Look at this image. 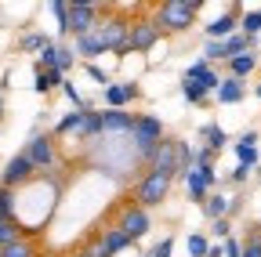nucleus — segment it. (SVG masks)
<instances>
[{
  "mask_svg": "<svg viewBox=\"0 0 261 257\" xmlns=\"http://www.w3.org/2000/svg\"><path fill=\"white\" fill-rule=\"evenodd\" d=\"M254 91H257V98H261V83H257V87H254Z\"/></svg>",
  "mask_w": 261,
  "mask_h": 257,
  "instance_id": "obj_42",
  "label": "nucleus"
},
{
  "mask_svg": "<svg viewBox=\"0 0 261 257\" xmlns=\"http://www.w3.org/2000/svg\"><path fill=\"white\" fill-rule=\"evenodd\" d=\"M120 232H123L130 243H135L138 236H145V232H149V214H145V210H138V207H130V210L123 214V221H120Z\"/></svg>",
  "mask_w": 261,
  "mask_h": 257,
  "instance_id": "obj_9",
  "label": "nucleus"
},
{
  "mask_svg": "<svg viewBox=\"0 0 261 257\" xmlns=\"http://www.w3.org/2000/svg\"><path fill=\"white\" fill-rule=\"evenodd\" d=\"M167 188H171V178H167V174L149 170V174L138 181V203H142V207H156L160 199H167Z\"/></svg>",
  "mask_w": 261,
  "mask_h": 257,
  "instance_id": "obj_3",
  "label": "nucleus"
},
{
  "mask_svg": "<svg viewBox=\"0 0 261 257\" xmlns=\"http://www.w3.org/2000/svg\"><path fill=\"white\" fill-rule=\"evenodd\" d=\"M232 210H236V199H228V196H207V203H203V214L211 221H221V217H228Z\"/></svg>",
  "mask_w": 261,
  "mask_h": 257,
  "instance_id": "obj_15",
  "label": "nucleus"
},
{
  "mask_svg": "<svg viewBox=\"0 0 261 257\" xmlns=\"http://www.w3.org/2000/svg\"><path fill=\"white\" fill-rule=\"evenodd\" d=\"M94 29V4H69V33L84 37Z\"/></svg>",
  "mask_w": 261,
  "mask_h": 257,
  "instance_id": "obj_8",
  "label": "nucleus"
},
{
  "mask_svg": "<svg viewBox=\"0 0 261 257\" xmlns=\"http://www.w3.org/2000/svg\"><path fill=\"white\" fill-rule=\"evenodd\" d=\"M200 8H203L200 0H167V4L160 8V18H163L167 29H189Z\"/></svg>",
  "mask_w": 261,
  "mask_h": 257,
  "instance_id": "obj_2",
  "label": "nucleus"
},
{
  "mask_svg": "<svg viewBox=\"0 0 261 257\" xmlns=\"http://www.w3.org/2000/svg\"><path fill=\"white\" fill-rule=\"evenodd\" d=\"M185 80H192V83H200L203 91H218V87H221V80H218V73L211 69V62H207V58H200V62H192V66L185 69Z\"/></svg>",
  "mask_w": 261,
  "mask_h": 257,
  "instance_id": "obj_5",
  "label": "nucleus"
},
{
  "mask_svg": "<svg viewBox=\"0 0 261 257\" xmlns=\"http://www.w3.org/2000/svg\"><path fill=\"white\" fill-rule=\"evenodd\" d=\"M185 246H189V257H207V253H211V243H207V236H200V232H192V236L185 239Z\"/></svg>",
  "mask_w": 261,
  "mask_h": 257,
  "instance_id": "obj_23",
  "label": "nucleus"
},
{
  "mask_svg": "<svg viewBox=\"0 0 261 257\" xmlns=\"http://www.w3.org/2000/svg\"><path fill=\"white\" fill-rule=\"evenodd\" d=\"M196 167H214V149H196Z\"/></svg>",
  "mask_w": 261,
  "mask_h": 257,
  "instance_id": "obj_35",
  "label": "nucleus"
},
{
  "mask_svg": "<svg viewBox=\"0 0 261 257\" xmlns=\"http://www.w3.org/2000/svg\"><path fill=\"white\" fill-rule=\"evenodd\" d=\"M0 109H4V105H0Z\"/></svg>",
  "mask_w": 261,
  "mask_h": 257,
  "instance_id": "obj_43",
  "label": "nucleus"
},
{
  "mask_svg": "<svg viewBox=\"0 0 261 257\" xmlns=\"http://www.w3.org/2000/svg\"><path fill=\"white\" fill-rule=\"evenodd\" d=\"M243 257H261V232L247 239V246H243Z\"/></svg>",
  "mask_w": 261,
  "mask_h": 257,
  "instance_id": "obj_36",
  "label": "nucleus"
},
{
  "mask_svg": "<svg viewBox=\"0 0 261 257\" xmlns=\"http://www.w3.org/2000/svg\"><path fill=\"white\" fill-rule=\"evenodd\" d=\"M250 44H254L250 37H243V33H232V37H228V40H225V58H228V62H232V58H240V54H247V51H250Z\"/></svg>",
  "mask_w": 261,
  "mask_h": 257,
  "instance_id": "obj_17",
  "label": "nucleus"
},
{
  "mask_svg": "<svg viewBox=\"0 0 261 257\" xmlns=\"http://www.w3.org/2000/svg\"><path fill=\"white\" fill-rule=\"evenodd\" d=\"M76 51L80 54H102L106 47H102V40H98V33L91 29V33H84V37H76Z\"/></svg>",
  "mask_w": 261,
  "mask_h": 257,
  "instance_id": "obj_20",
  "label": "nucleus"
},
{
  "mask_svg": "<svg viewBox=\"0 0 261 257\" xmlns=\"http://www.w3.org/2000/svg\"><path fill=\"white\" fill-rule=\"evenodd\" d=\"M37 170L33 167V159L25 156V152H18L11 163H8V170H4V188H11V185H22V181H29V174Z\"/></svg>",
  "mask_w": 261,
  "mask_h": 257,
  "instance_id": "obj_11",
  "label": "nucleus"
},
{
  "mask_svg": "<svg viewBox=\"0 0 261 257\" xmlns=\"http://www.w3.org/2000/svg\"><path fill=\"white\" fill-rule=\"evenodd\" d=\"M102 127H106V134H123V131H135V116L123 112V109H106V112H102Z\"/></svg>",
  "mask_w": 261,
  "mask_h": 257,
  "instance_id": "obj_13",
  "label": "nucleus"
},
{
  "mask_svg": "<svg viewBox=\"0 0 261 257\" xmlns=\"http://www.w3.org/2000/svg\"><path fill=\"white\" fill-rule=\"evenodd\" d=\"M73 62H76V51H69V47H58V73L73 69Z\"/></svg>",
  "mask_w": 261,
  "mask_h": 257,
  "instance_id": "obj_33",
  "label": "nucleus"
},
{
  "mask_svg": "<svg viewBox=\"0 0 261 257\" xmlns=\"http://www.w3.org/2000/svg\"><path fill=\"white\" fill-rule=\"evenodd\" d=\"M181 94H185V102H207L211 91H203L200 83H192V80H181Z\"/></svg>",
  "mask_w": 261,
  "mask_h": 257,
  "instance_id": "obj_27",
  "label": "nucleus"
},
{
  "mask_svg": "<svg viewBox=\"0 0 261 257\" xmlns=\"http://www.w3.org/2000/svg\"><path fill=\"white\" fill-rule=\"evenodd\" d=\"M228 69H232V76H236V80H243V76H250V73L257 69V54H254V51H247V54H240V58H232V62H228Z\"/></svg>",
  "mask_w": 261,
  "mask_h": 257,
  "instance_id": "obj_16",
  "label": "nucleus"
},
{
  "mask_svg": "<svg viewBox=\"0 0 261 257\" xmlns=\"http://www.w3.org/2000/svg\"><path fill=\"white\" fill-rule=\"evenodd\" d=\"M211 232H214L218 239H228V232H232V224H228V217H221V221H214V224H211Z\"/></svg>",
  "mask_w": 261,
  "mask_h": 257,
  "instance_id": "obj_37",
  "label": "nucleus"
},
{
  "mask_svg": "<svg viewBox=\"0 0 261 257\" xmlns=\"http://www.w3.org/2000/svg\"><path fill=\"white\" fill-rule=\"evenodd\" d=\"M87 73H91V76H94L98 83H106V87H109V76H106L102 69H98V66H87Z\"/></svg>",
  "mask_w": 261,
  "mask_h": 257,
  "instance_id": "obj_40",
  "label": "nucleus"
},
{
  "mask_svg": "<svg viewBox=\"0 0 261 257\" xmlns=\"http://www.w3.org/2000/svg\"><path fill=\"white\" fill-rule=\"evenodd\" d=\"M236 159H240V167H257V145H240L236 141Z\"/></svg>",
  "mask_w": 261,
  "mask_h": 257,
  "instance_id": "obj_26",
  "label": "nucleus"
},
{
  "mask_svg": "<svg viewBox=\"0 0 261 257\" xmlns=\"http://www.w3.org/2000/svg\"><path fill=\"white\" fill-rule=\"evenodd\" d=\"M130 134H135V152L152 163L156 149L163 145V123H160L156 116H138V120H135V131H130Z\"/></svg>",
  "mask_w": 261,
  "mask_h": 257,
  "instance_id": "obj_1",
  "label": "nucleus"
},
{
  "mask_svg": "<svg viewBox=\"0 0 261 257\" xmlns=\"http://www.w3.org/2000/svg\"><path fill=\"white\" fill-rule=\"evenodd\" d=\"M25 156L33 159V167H51V163H55V141H51L47 134H37V138L29 141Z\"/></svg>",
  "mask_w": 261,
  "mask_h": 257,
  "instance_id": "obj_7",
  "label": "nucleus"
},
{
  "mask_svg": "<svg viewBox=\"0 0 261 257\" xmlns=\"http://www.w3.org/2000/svg\"><path fill=\"white\" fill-rule=\"evenodd\" d=\"M243 94H247L243 80H236V76H228V80H221V87L214 91V98H218L221 105H236V102H243Z\"/></svg>",
  "mask_w": 261,
  "mask_h": 257,
  "instance_id": "obj_14",
  "label": "nucleus"
},
{
  "mask_svg": "<svg viewBox=\"0 0 261 257\" xmlns=\"http://www.w3.org/2000/svg\"><path fill=\"white\" fill-rule=\"evenodd\" d=\"M123 246H130V239L120 232V229H109L106 236H102V250H106V257H113V253H120Z\"/></svg>",
  "mask_w": 261,
  "mask_h": 257,
  "instance_id": "obj_18",
  "label": "nucleus"
},
{
  "mask_svg": "<svg viewBox=\"0 0 261 257\" xmlns=\"http://www.w3.org/2000/svg\"><path fill=\"white\" fill-rule=\"evenodd\" d=\"M102 98L109 109H123L127 102L138 98V87L135 83H109V87H102Z\"/></svg>",
  "mask_w": 261,
  "mask_h": 257,
  "instance_id": "obj_10",
  "label": "nucleus"
},
{
  "mask_svg": "<svg viewBox=\"0 0 261 257\" xmlns=\"http://www.w3.org/2000/svg\"><path fill=\"white\" fill-rule=\"evenodd\" d=\"M0 221H15V196H11V188H0Z\"/></svg>",
  "mask_w": 261,
  "mask_h": 257,
  "instance_id": "obj_25",
  "label": "nucleus"
},
{
  "mask_svg": "<svg viewBox=\"0 0 261 257\" xmlns=\"http://www.w3.org/2000/svg\"><path fill=\"white\" fill-rule=\"evenodd\" d=\"M214 181H218L214 167H192V170L185 174L189 196H192V199H200V203H207V192H211V185H214Z\"/></svg>",
  "mask_w": 261,
  "mask_h": 257,
  "instance_id": "obj_4",
  "label": "nucleus"
},
{
  "mask_svg": "<svg viewBox=\"0 0 261 257\" xmlns=\"http://www.w3.org/2000/svg\"><path fill=\"white\" fill-rule=\"evenodd\" d=\"M156 37H160V29H156V25H149V22H142V25L130 29V37H127V51H149V47L156 44Z\"/></svg>",
  "mask_w": 261,
  "mask_h": 257,
  "instance_id": "obj_12",
  "label": "nucleus"
},
{
  "mask_svg": "<svg viewBox=\"0 0 261 257\" xmlns=\"http://www.w3.org/2000/svg\"><path fill=\"white\" fill-rule=\"evenodd\" d=\"M203 58H207V62H214V58H225V40H207V47H203Z\"/></svg>",
  "mask_w": 261,
  "mask_h": 257,
  "instance_id": "obj_32",
  "label": "nucleus"
},
{
  "mask_svg": "<svg viewBox=\"0 0 261 257\" xmlns=\"http://www.w3.org/2000/svg\"><path fill=\"white\" fill-rule=\"evenodd\" d=\"M55 18H58V29L62 33H69V4H51Z\"/></svg>",
  "mask_w": 261,
  "mask_h": 257,
  "instance_id": "obj_31",
  "label": "nucleus"
},
{
  "mask_svg": "<svg viewBox=\"0 0 261 257\" xmlns=\"http://www.w3.org/2000/svg\"><path fill=\"white\" fill-rule=\"evenodd\" d=\"M47 44H51V40H47V37H40V33H33V37H25V40H22V47H25V51H44Z\"/></svg>",
  "mask_w": 261,
  "mask_h": 257,
  "instance_id": "obj_34",
  "label": "nucleus"
},
{
  "mask_svg": "<svg viewBox=\"0 0 261 257\" xmlns=\"http://www.w3.org/2000/svg\"><path fill=\"white\" fill-rule=\"evenodd\" d=\"M240 33H243V37H250V40L261 33V11H247V15L240 18Z\"/></svg>",
  "mask_w": 261,
  "mask_h": 257,
  "instance_id": "obj_22",
  "label": "nucleus"
},
{
  "mask_svg": "<svg viewBox=\"0 0 261 257\" xmlns=\"http://www.w3.org/2000/svg\"><path fill=\"white\" fill-rule=\"evenodd\" d=\"M18 239V229H15V221H0V250L11 246Z\"/></svg>",
  "mask_w": 261,
  "mask_h": 257,
  "instance_id": "obj_29",
  "label": "nucleus"
},
{
  "mask_svg": "<svg viewBox=\"0 0 261 257\" xmlns=\"http://www.w3.org/2000/svg\"><path fill=\"white\" fill-rule=\"evenodd\" d=\"M102 131H106V127H102V112H94V109H91V112L84 116V127H80V138H94V134H102Z\"/></svg>",
  "mask_w": 261,
  "mask_h": 257,
  "instance_id": "obj_21",
  "label": "nucleus"
},
{
  "mask_svg": "<svg viewBox=\"0 0 261 257\" xmlns=\"http://www.w3.org/2000/svg\"><path fill=\"white\" fill-rule=\"evenodd\" d=\"M247 178H250V167H240V163H236V170H232V174H228V181H232V185H243Z\"/></svg>",
  "mask_w": 261,
  "mask_h": 257,
  "instance_id": "obj_39",
  "label": "nucleus"
},
{
  "mask_svg": "<svg viewBox=\"0 0 261 257\" xmlns=\"http://www.w3.org/2000/svg\"><path fill=\"white\" fill-rule=\"evenodd\" d=\"M236 15H240V4H232L221 18H214V22L207 25V40H228V37H232V33H236V25H240Z\"/></svg>",
  "mask_w": 261,
  "mask_h": 257,
  "instance_id": "obj_6",
  "label": "nucleus"
},
{
  "mask_svg": "<svg viewBox=\"0 0 261 257\" xmlns=\"http://www.w3.org/2000/svg\"><path fill=\"white\" fill-rule=\"evenodd\" d=\"M171 250H174V239L167 236V239H163V243H160V246H156V250L149 253V257H171Z\"/></svg>",
  "mask_w": 261,
  "mask_h": 257,
  "instance_id": "obj_38",
  "label": "nucleus"
},
{
  "mask_svg": "<svg viewBox=\"0 0 261 257\" xmlns=\"http://www.w3.org/2000/svg\"><path fill=\"white\" fill-rule=\"evenodd\" d=\"M0 257H33V250H29V243L15 239L11 246H4V250H0Z\"/></svg>",
  "mask_w": 261,
  "mask_h": 257,
  "instance_id": "obj_30",
  "label": "nucleus"
},
{
  "mask_svg": "<svg viewBox=\"0 0 261 257\" xmlns=\"http://www.w3.org/2000/svg\"><path fill=\"white\" fill-rule=\"evenodd\" d=\"M65 80H62V73L58 69H37V91L40 94H47L51 87H62Z\"/></svg>",
  "mask_w": 261,
  "mask_h": 257,
  "instance_id": "obj_19",
  "label": "nucleus"
},
{
  "mask_svg": "<svg viewBox=\"0 0 261 257\" xmlns=\"http://www.w3.org/2000/svg\"><path fill=\"white\" fill-rule=\"evenodd\" d=\"M84 116H87V112H69V116H65V120L58 123V134H69V131H80V127H84Z\"/></svg>",
  "mask_w": 261,
  "mask_h": 257,
  "instance_id": "obj_28",
  "label": "nucleus"
},
{
  "mask_svg": "<svg viewBox=\"0 0 261 257\" xmlns=\"http://www.w3.org/2000/svg\"><path fill=\"white\" fill-rule=\"evenodd\" d=\"M240 145H257V134H254V131H247V134H240Z\"/></svg>",
  "mask_w": 261,
  "mask_h": 257,
  "instance_id": "obj_41",
  "label": "nucleus"
},
{
  "mask_svg": "<svg viewBox=\"0 0 261 257\" xmlns=\"http://www.w3.org/2000/svg\"><path fill=\"white\" fill-rule=\"evenodd\" d=\"M203 138H207V149H214V152H218V149H225V141H228V138H225V131H221L218 123H207V127H203Z\"/></svg>",
  "mask_w": 261,
  "mask_h": 257,
  "instance_id": "obj_24",
  "label": "nucleus"
}]
</instances>
